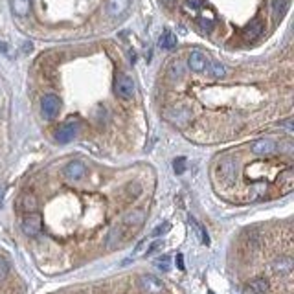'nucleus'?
<instances>
[{"instance_id": "nucleus-21", "label": "nucleus", "mask_w": 294, "mask_h": 294, "mask_svg": "<svg viewBox=\"0 0 294 294\" xmlns=\"http://www.w3.org/2000/svg\"><path fill=\"white\" fill-rule=\"evenodd\" d=\"M190 223H191V226L195 228V230H197V234H199V237H201V241L204 244H210V237H208V234H206V230H204V228L201 226V225H199V223H197V221H195L193 217H190Z\"/></svg>"}, {"instance_id": "nucleus-15", "label": "nucleus", "mask_w": 294, "mask_h": 294, "mask_svg": "<svg viewBox=\"0 0 294 294\" xmlns=\"http://www.w3.org/2000/svg\"><path fill=\"white\" fill-rule=\"evenodd\" d=\"M9 6L17 17H26L32 9V0H9Z\"/></svg>"}, {"instance_id": "nucleus-8", "label": "nucleus", "mask_w": 294, "mask_h": 294, "mask_svg": "<svg viewBox=\"0 0 294 294\" xmlns=\"http://www.w3.org/2000/svg\"><path fill=\"white\" fill-rule=\"evenodd\" d=\"M131 234V230L123 225H116V226L112 228L109 232V237H107V246L109 248H116L118 244H121L125 241V237Z\"/></svg>"}, {"instance_id": "nucleus-25", "label": "nucleus", "mask_w": 294, "mask_h": 294, "mask_svg": "<svg viewBox=\"0 0 294 294\" xmlns=\"http://www.w3.org/2000/svg\"><path fill=\"white\" fill-rule=\"evenodd\" d=\"M8 272H9V263L4 258H0V281L8 276Z\"/></svg>"}, {"instance_id": "nucleus-26", "label": "nucleus", "mask_w": 294, "mask_h": 294, "mask_svg": "<svg viewBox=\"0 0 294 294\" xmlns=\"http://www.w3.org/2000/svg\"><path fill=\"white\" fill-rule=\"evenodd\" d=\"M169 228H171V225L169 223H164V225H160V226H156L155 230H153V237H158V235H164L166 232H168Z\"/></svg>"}, {"instance_id": "nucleus-10", "label": "nucleus", "mask_w": 294, "mask_h": 294, "mask_svg": "<svg viewBox=\"0 0 294 294\" xmlns=\"http://www.w3.org/2000/svg\"><path fill=\"white\" fill-rule=\"evenodd\" d=\"M274 151H276V143L272 142V140H269V138H261V140L252 143L254 155L263 156V155H270V153H274Z\"/></svg>"}, {"instance_id": "nucleus-34", "label": "nucleus", "mask_w": 294, "mask_h": 294, "mask_svg": "<svg viewBox=\"0 0 294 294\" xmlns=\"http://www.w3.org/2000/svg\"><path fill=\"white\" fill-rule=\"evenodd\" d=\"M283 125H285L287 129H289V131H293V125H291V120H285V121H283Z\"/></svg>"}, {"instance_id": "nucleus-11", "label": "nucleus", "mask_w": 294, "mask_h": 294, "mask_svg": "<svg viewBox=\"0 0 294 294\" xmlns=\"http://www.w3.org/2000/svg\"><path fill=\"white\" fill-rule=\"evenodd\" d=\"M261 34H263V22L259 18H254L252 22L243 30V37L246 41H256L261 37Z\"/></svg>"}, {"instance_id": "nucleus-4", "label": "nucleus", "mask_w": 294, "mask_h": 294, "mask_svg": "<svg viewBox=\"0 0 294 294\" xmlns=\"http://www.w3.org/2000/svg\"><path fill=\"white\" fill-rule=\"evenodd\" d=\"M59 109H61V100H59L55 94H46V96H42V100H41L42 116L52 120V118L57 116Z\"/></svg>"}, {"instance_id": "nucleus-6", "label": "nucleus", "mask_w": 294, "mask_h": 294, "mask_svg": "<svg viewBox=\"0 0 294 294\" xmlns=\"http://www.w3.org/2000/svg\"><path fill=\"white\" fill-rule=\"evenodd\" d=\"M145 210H142V208H136V210L129 211L125 217H123V221H121V225L123 226H127L131 232H135V230H138V228L142 226L143 223H145Z\"/></svg>"}, {"instance_id": "nucleus-28", "label": "nucleus", "mask_w": 294, "mask_h": 294, "mask_svg": "<svg viewBox=\"0 0 294 294\" xmlns=\"http://www.w3.org/2000/svg\"><path fill=\"white\" fill-rule=\"evenodd\" d=\"M188 8L190 9H201L204 8V0H186Z\"/></svg>"}, {"instance_id": "nucleus-12", "label": "nucleus", "mask_w": 294, "mask_h": 294, "mask_svg": "<svg viewBox=\"0 0 294 294\" xmlns=\"http://www.w3.org/2000/svg\"><path fill=\"white\" fill-rule=\"evenodd\" d=\"M85 171H86V168H85L83 162H77L76 160V162H70L65 168V176L70 178V180H79L85 175Z\"/></svg>"}, {"instance_id": "nucleus-2", "label": "nucleus", "mask_w": 294, "mask_h": 294, "mask_svg": "<svg viewBox=\"0 0 294 294\" xmlns=\"http://www.w3.org/2000/svg\"><path fill=\"white\" fill-rule=\"evenodd\" d=\"M138 285L143 294H162L164 293V281L153 274H143L138 279Z\"/></svg>"}, {"instance_id": "nucleus-36", "label": "nucleus", "mask_w": 294, "mask_h": 294, "mask_svg": "<svg viewBox=\"0 0 294 294\" xmlns=\"http://www.w3.org/2000/svg\"><path fill=\"white\" fill-rule=\"evenodd\" d=\"M208 294H213V293H211V291H210V293H208Z\"/></svg>"}, {"instance_id": "nucleus-7", "label": "nucleus", "mask_w": 294, "mask_h": 294, "mask_svg": "<svg viewBox=\"0 0 294 294\" xmlns=\"http://www.w3.org/2000/svg\"><path fill=\"white\" fill-rule=\"evenodd\" d=\"M129 6H131V0H107L105 11L110 18H120L127 13Z\"/></svg>"}, {"instance_id": "nucleus-30", "label": "nucleus", "mask_w": 294, "mask_h": 294, "mask_svg": "<svg viewBox=\"0 0 294 294\" xmlns=\"http://www.w3.org/2000/svg\"><path fill=\"white\" fill-rule=\"evenodd\" d=\"M162 246V241H155V243H151L149 246H147V250H145V254H153L156 248H160Z\"/></svg>"}, {"instance_id": "nucleus-5", "label": "nucleus", "mask_w": 294, "mask_h": 294, "mask_svg": "<svg viewBox=\"0 0 294 294\" xmlns=\"http://www.w3.org/2000/svg\"><path fill=\"white\" fill-rule=\"evenodd\" d=\"M41 228H42V219L39 213H28L24 219H22V232L30 237H35V235L41 234Z\"/></svg>"}, {"instance_id": "nucleus-22", "label": "nucleus", "mask_w": 294, "mask_h": 294, "mask_svg": "<svg viewBox=\"0 0 294 294\" xmlns=\"http://www.w3.org/2000/svg\"><path fill=\"white\" fill-rule=\"evenodd\" d=\"M210 70H211V76H213V77H225V74H226L225 67H223L219 61H213V63H210Z\"/></svg>"}, {"instance_id": "nucleus-3", "label": "nucleus", "mask_w": 294, "mask_h": 294, "mask_svg": "<svg viewBox=\"0 0 294 294\" xmlns=\"http://www.w3.org/2000/svg\"><path fill=\"white\" fill-rule=\"evenodd\" d=\"M77 133H79V123H77L76 120H70V121L63 123V125L55 131V142H59V143L72 142V140L77 136Z\"/></svg>"}, {"instance_id": "nucleus-31", "label": "nucleus", "mask_w": 294, "mask_h": 294, "mask_svg": "<svg viewBox=\"0 0 294 294\" xmlns=\"http://www.w3.org/2000/svg\"><path fill=\"white\" fill-rule=\"evenodd\" d=\"M176 267L180 270H184V258H182V254H176Z\"/></svg>"}, {"instance_id": "nucleus-18", "label": "nucleus", "mask_w": 294, "mask_h": 294, "mask_svg": "<svg viewBox=\"0 0 294 294\" xmlns=\"http://www.w3.org/2000/svg\"><path fill=\"white\" fill-rule=\"evenodd\" d=\"M158 44H160V48H164V50H173V48L176 46V37H175V34H171L169 30H166L164 34L160 35Z\"/></svg>"}, {"instance_id": "nucleus-29", "label": "nucleus", "mask_w": 294, "mask_h": 294, "mask_svg": "<svg viewBox=\"0 0 294 294\" xmlns=\"http://www.w3.org/2000/svg\"><path fill=\"white\" fill-rule=\"evenodd\" d=\"M143 248H147V239H143L142 243L138 244L136 246V250H135V254H133V258H136V256H140V254L143 252Z\"/></svg>"}, {"instance_id": "nucleus-19", "label": "nucleus", "mask_w": 294, "mask_h": 294, "mask_svg": "<svg viewBox=\"0 0 294 294\" xmlns=\"http://www.w3.org/2000/svg\"><path fill=\"white\" fill-rule=\"evenodd\" d=\"M250 289H252L254 294H269L270 285L265 277H258V279H252V281H250Z\"/></svg>"}, {"instance_id": "nucleus-24", "label": "nucleus", "mask_w": 294, "mask_h": 294, "mask_svg": "<svg viewBox=\"0 0 294 294\" xmlns=\"http://www.w3.org/2000/svg\"><path fill=\"white\" fill-rule=\"evenodd\" d=\"M169 263H171V258H169V256H162V258L156 259V267H158L160 270H164V272H168Z\"/></svg>"}, {"instance_id": "nucleus-9", "label": "nucleus", "mask_w": 294, "mask_h": 294, "mask_svg": "<svg viewBox=\"0 0 294 294\" xmlns=\"http://www.w3.org/2000/svg\"><path fill=\"white\" fill-rule=\"evenodd\" d=\"M219 176L226 182V184H232L235 180V173H237V166H235V162L234 160H230V158H225V160H221V164H219Z\"/></svg>"}, {"instance_id": "nucleus-32", "label": "nucleus", "mask_w": 294, "mask_h": 294, "mask_svg": "<svg viewBox=\"0 0 294 294\" xmlns=\"http://www.w3.org/2000/svg\"><path fill=\"white\" fill-rule=\"evenodd\" d=\"M178 74V76H182V68H180V63H175L173 67H171V74Z\"/></svg>"}, {"instance_id": "nucleus-13", "label": "nucleus", "mask_w": 294, "mask_h": 294, "mask_svg": "<svg viewBox=\"0 0 294 294\" xmlns=\"http://www.w3.org/2000/svg\"><path fill=\"white\" fill-rule=\"evenodd\" d=\"M272 269H274V272L279 274V276H289V274L293 272V259L287 258V256H281V258H277V259L274 261Z\"/></svg>"}, {"instance_id": "nucleus-16", "label": "nucleus", "mask_w": 294, "mask_h": 294, "mask_svg": "<svg viewBox=\"0 0 294 294\" xmlns=\"http://www.w3.org/2000/svg\"><path fill=\"white\" fill-rule=\"evenodd\" d=\"M18 208L26 213H32V211L37 210V199H35L34 193H24L18 201Z\"/></svg>"}, {"instance_id": "nucleus-27", "label": "nucleus", "mask_w": 294, "mask_h": 294, "mask_svg": "<svg viewBox=\"0 0 294 294\" xmlns=\"http://www.w3.org/2000/svg\"><path fill=\"white\" fill-rule=\"evenodd\" d=\"M184 164H186L184 158H176L175 160V164H173V166H175V173H176V175H182V173H184Z\"/></svg>"}, {"instance_id": "nucleus-35", "label": "nucleus", "mask_w": 294, "mask_h": 294, "mask_svg": "<svg viewBox=\"0 0 294 294\" xmlns=\"http://www.w3.org/2000/svg\"><path fill=\"white\" fill-rule=\"evenodd\" d=\"M2 199H4V188L0 186V206H2Z\"/></svg>"}, {"instance_id": "nucleus-33", "label": "nucleus", "mask_w": 294, "mask_h": 294, "mask_svg": "<svg viewBox=\"0 0 294 294\" xmlns=\"http://www.w3.org/2000/svg\"><path fill=\"white\" fill-rule=\"evenodd\" d=\"M0 50L6 52V55H11V53H9V46L8 44H4V42H0Z\"/></svg>"}, {"instance_id": "nucleus-14", "label": "nucleus", "mask_w": 294, "mask_h": 294, "mask_svg": "<svg viewBox=\"0 0 294 294\" xmlns=\"http://www.w3.org/2000/svg\"><path fill=\"white\" fill-rule=\"evenodd\" d=\"M206 57H204V53H201V52H191L190 53V57H188V67L191 68L193 72H202L204 68H206Z\"/></svg>"}, {"instance_id": "nucleus-1", "label": "nucleus", "mask_w": 294, "mask_h": 294, "mask_svg": "<svg viewBox=\"0 0 294 294\" xmlns=\"http://www.w3.org/2000/svg\"><path fill=\"white\" fill-rule=\"evenodd\" d=\"M114 92L123 98V100H131L136 92V83L135 79L127 74H121V76L116 77V83H114Z\"/></svg>"}, {"instance_id": "nucleus-17", "label": "nucleus", "mask_w": 294, "mask_h": 294, "mask_svg": "<svg viewBox=\"0 0 294 294\" xmlns=\"http://www.w3.org/2000/svg\"><path fill=\"white\" fill-rule=\"evenodd\" d=\"M287 8H289V0H272L270 2V9H272V17L276 18H281L285 15Z\"/></svg>"}, {"instance_id": "nucleus-23", "label": "nucleus", "mask_w": 294, "mask_h": 294, "mask_svg": "<svg viewBox=\"0 0 294 294\" xmlns=\"http://www.w3.org/2000/svg\"><path fill=\"white\" fill-rule=\"evenodd\" d=\"M199 26H201L202 32H211V30H213V18L201 17L199 18Z\"/></svg>"}, {"instance_id": "nucleus-20", "label": "nucleus", "mask_w": 294, "mask_h": 294, "mask_svg": "<svg viewBox=\"0 0 294 294\" xmlns=\"http://www.w3.org/2000/svg\"><path fill=\"white\" fill-rule=\"evenodd\" d=\"M279 184H281V188H283V191H285V193L293 190V184H294L293 169H287L285 173H281V175H279Z\"/></svg>"}]
</instances>
